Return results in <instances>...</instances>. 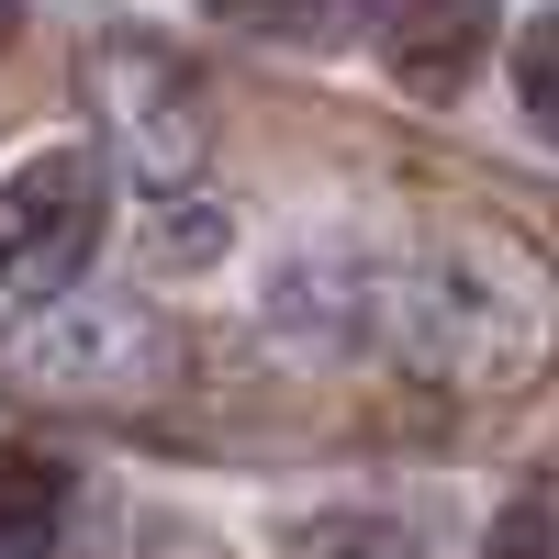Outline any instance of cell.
<instances>
[{
    "label": "cell",
    "instance_id": "1",
    "mask_svg": "<svg viewBox=\"0 0 559 559\" xmlns=\"http://www.w3.org/2000/svg\"><path fill=\"white\" fill-rule=\"evenodd\" d=\"M102 247V157L90 146H45L12 168V191H0V280H12V302H45L68 292Z\"/></svg>",
    "mask_w": 559,
    "mask_h": 559
},
{
    "label": "cell",
    "instance_id": "2",
    "mask_svg": "<svg viewBox=\"0 0 559 559\" xmlns=\"http://www.w3.org/2000/svg\"><path fill=\"white\" fill-rule=\"evenodd\" d=\"M481 23H492V0H414V12H403V45H392L403 90L448 102V90L471 79V57H481Z\"/></svg>",
    "mask_w": 559,
    "mask_h": 559
},
{
    "label": "cell",
    "instance_id": "3",
    "mask_svg": "<svg viewBox=\"0 0 559 559\" xmlns=\"http://www.w3.org/2000/svg\"><path fill=\"white\" fill-rule=\"evenodd\" d=\"M45 515H57V459L12 448V459H0V548H34Z\"/></svg>",
    "mask_w": 559,
    "mask_h": 559
},
{
    "label": "cell",
    "instance_id": "4",
    "mask_svg": "<svg viewBox=\"0 0 559 559\" xmlns=\"http://www.w3.org/2000/svg\"><path fill=\"white\" fill-rule=\"evenodd\" d=\"M515 90H526V112L559 134V12H537V23L515 34Z\"/></svg>",
    "mask_w": 559,
    "mask_h": 559
},
{
    "label": "cell",
    "instance_id": "5",
    "mask_svg": "<svg viewBox=\"0 0 559 559\" xmlns=\"http://www.w3.org/2000/svg\"><path fill=\"white\" fill-rule=\"evenodd\" d=\"M157 258H213V224H157Z\"/></svg>",
    "mask_w": 559,
    "mask_h": 559
}]
</instances>
